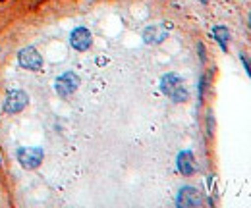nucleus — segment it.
Masks as SVG:
<instances>
[{"instance_id": "f257e3e1", "label": "nucleus", "mask_w": 251, "mask_h": 208, "mask_svg": "<svg viewBox=\"0 0 251 208\" xmlns=\"http://www.w3.org/2000/svg\"><path fill=\"white\" fill-rule=\"evenodd\" d=\"M160 91L174 102H186L189 96L186 83L178 73H164L160 79Z\"/></svg>"}, {"instance_id": "f03ea898", "label": "nucleus", "mask_w": 251, "mask_h": 208, "mask_svg": "<svg viewBox=\"0 0 251 208\" xmlns=\"http://www.w3.org/2000/svg\"><path fill=\"white\" fill-rule=\"evenodd\" d=\"M27 104H29V94L22 89H14L6 92L4 102H2V110L8 116H14V114H20Z\"/></svg>"}, {"instance_id": "7ed1b4c3", "label": "nucleus", "mask_w": 251, "mask_h": 208, "mask_svg": "<svg viewBox=\"0 0 251 208\" xmlns=\"http://www.w3.org/2000/svg\"><path fill=\"white\" fill-rule=\"evenodd\" d=\"M16 156H18V162H20L22 168L35 170V168L41 166V162L45 158V150L41 147H20Z\"/></svg>"}, {"instance_id": "20e7f679", "label": "nucleus", "mask_w": 251, "mask_h": 208, "mask_svg": "<svg viewBox=\"0 0 251 208\" xmlns=\"http://www.w3.org/2000/svg\"><path fill=\"white\" fill-rule=\"evenodd\" d=\"M18 62L24 69H29V71H39L43 68V56L37 48L33 46H25L18 52Z\"/></svg>"}, {"instance_id": "39448f33", "label": "nucleus", "mask_w": 251, "mask_h": 208, "mask_svg": "<svg viewBox=\"0 0 251 208\" xmlns=\"http://www.w3.org/2000/svg\"><path fill=\"white\" fill-rule=\"evenodd\" d=\"M79 87V77H77V73H74V71H66L62 73L58 79H56V83H54V89L56 92L60 94V96H70V94H74L75 91Z\"/></svg>"}, {"instance_id": "423d86ee", "label": "nucleus", "mask_w": 251, "mask_h": 208, "mask_svg": "<svg viewBox=\"0 0 251 208\" xmlns=\"http://www.w3.org/2000/svg\"><path fill=\"white\" fill-rule=\"evenodd\" d=\"M203 199H201V193L195 189V187H182L178 197H176V205L180 208H193V207H201Z\"/></svg>"}, {"instance_id": "0eeeda50", "label": "nucleus", "mask_w": 251, "mask_h": 208, "mask_svg": "<svg viewBox=\"0 0 251 208\" xmlns=\"http://www.w3.org/2000/svg\"><path fill=\"white\" fill-rule=\"evenodd\" d=\"M70 45L79 50V52H85L89 50V46L93 45V35L87 27H75L70 35Z\"/></svg>"}, {"instance_id": "6e6552de", "label": "nucleus", "mask_w": 251, "mask_h": 208, "mask_svg": "<svg viewBox=\"0 0 251 208\" xmlns=\"http://www.w3.org/2000/svg\"><path fill=\"white\" fill-rule=\"evenodd\" d=\"M176 166H178V172L182 176H193L197 166H195V156L191 150H182L176 158Z\"/></svg>"}, {"instance_id": "1a4fd4ad", "label": "nucleus", "mask_w": 251, "mask_h": 208, "mask_svg": "<svg viewBox=\"0 0 251 208\" xmlns=\"http://www.w3.org/2000/svg\"><path fill=\"white\" fill-rule=\"evenodd\" d=\"M166 29L162 27V25H149L147 29L143 31V41L147 43V45H160L164 39H166Z\"/></svg>"}, {"instance_id": "9d476101", "label": "nucleus", "mask_w": 251, "mask_h": 208, "mask_svg": "<svg viewBox=\"0 0 251 208\" xmlns=\"http://www.w3.org/2000/svg\"><path fill=\"white\" fill-rule=\"evenodd\" d=\"M213 35H215V39L219 41L220 48L226 50V45H228V39H230V31L226 29L224 25H217V27L213 29Z\"/></svg>"}, {"instance_id": "9b49d317", "label": "nucleus", "mask_w": 251, "mask_h": 208, "mask_svg": "<svg viewBox=\"0 0 251 208\" xmlns=\"http://www.w3.org/2000/svg\"><path fill=\"white\" fill-rule=\"evenodd\" d=\"M207 133L213 135V114L211 112L207 114Z\"/></svg>"}, {"instance_id": "f8f14e48", "label": "nucleus", "mask_w": 251, "mask_h": 208, "mask_svg": "<svg viewBox=\"0 0 251 208\" xmlns=\"http://www.w3.org/2000/svg\"><path fill=\"white\" fill-rule=\"evenodd\" d=\"M201 2H203V4H207V2H209V0H201Z\"/></svg>"}, {"instance_id": "ddd939ff", "label": "nucleus", "mask_w": 251, "mask_h": 208, "mask_svg": "<svg viewBox=\"0 0 251 208\" xmlns=\"http://www.w3.org/2000/svg\"><path fill=\"white\" fill-rule=\"evenodd\" d=\"M250 27H251V14H250Z\"/></svg>"}]
</instances>
